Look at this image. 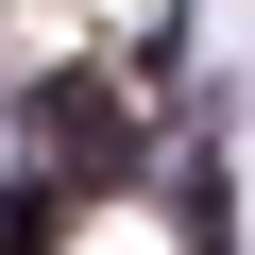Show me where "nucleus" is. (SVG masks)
I'll return each instance as SVG.
<instances>
[{"label":"nucleus","instance_id":"obj_1","mask_svg":"<svg viewBox=\"0 0 255 255\" xmlns=\"http://www.w3.org/2000/svg\"><path fill=\"white\" fill-rule=\"evenodd\" d=\"M34 153H68V170H119V119H102L85 85H51V102H34Z\"/></svg>","mask_w":255,"mask_h":255}]
</instances>
